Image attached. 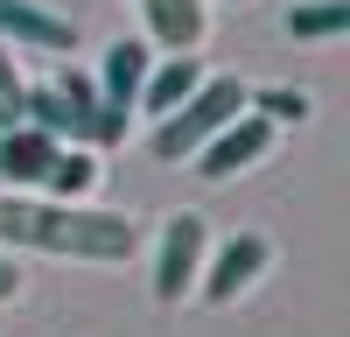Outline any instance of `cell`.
Wrapping results in <instances>:
<instances>
[{"label":"cell","instance_id":"obj_5","mask_svg":"<svg viewBox=\"0 0 350 337\" xmlns=\"http://www.w3.org/2000/svg\"><path fill=\"white\" fill-rule=\"evenodd\" d=\"M267 260H273V246L267 239H259V232H239V239H224L217 253H203V274H196V295L203 302H239L245 288H252V281L259 274H267Z\"/></svg>","mask_w":350,"mask_h":337},{"label":"cell","instance_id":"obj_10","mask_svg":"<svg viewBox=\"0 0 350 337\" xmlns=\"http://www.w3.org/2000/svg\"><path fill=\"white\" fill-rule=\"evenodd\" d=\"M56 148H64V140H49L42 127H28V120L8 127V134H0V183H8V190H42Z\"/></svg>","mask_w":350,"mask_h":337},{"label":"cell","instance_id":"obj_15","mask_svg":"<svg viewBox=\"0 0 350 337\" xmlns=\"http://www.w3.org/2000/svg\"><path fill=\"white\" fill-rule=\"evenodd\" d=\"M28 120V77H21V49L0 42V134Z\"/></svg>","mask_w":350,"mask_h":337},{"label":"cell","instance_id":"obj_2","mask_svg":"<svg viewBox=\"0 0 350 337\" xmlns=\"http://www.w3.org/2000/svg\"><path fill=\"white\" fill-rule=\"evenodd\" d=\"M28 127H42L64 148H120L126 127L98 105V84L84 71H56L49 84H28Z\"/></svg>","mask_w":350,"mask_h":337},{"label":"cell","instance_id":"obj_12","mask_svg":"<svg viewBox=\"0 0 350 337\" xmlns=\"http://www.w3.org/2000/svg\"><path fill=\"white\" fill-rule=\"evenodd\" d=\"M98 183H105V168H98L92 148H56L49 176H42V197H56V204H84Z\"/></svg>","mask_w":350,"mask_h":337},{"label":"cell","instance_id":"obj_3","mask_svg":"<svg viewBox=\"0 0 350 337\" xmlns=\"http://www.w3.org/2000/svg\"><path fill=\"white\" fill-rule=\"evenodd\" d=\"M239 112H245V84H239V77H203L175 112H161V120H154V140H148V148H154V162L183 168L203 140H211L224 120H239Z\"/></svg>","mask_w":350,"mask_h":337},{"label":"cell","instance_id":"obj_14","mask_svg":"<svg viewBox=\"0 0 350 337\" xmlns=\"http://www.w3.org/2000/svg\"><path fill=\"white\" fill-rule=\"evenodd\" d=\"M245 105H252L267 127H301L315 99H308V92H295V84H267V92H245Z\"/></svg>","mask_w":350,"mask_h":337},{"label":"cell","instance_id":"obj_6","mask_svg":"<svg viewBox=\"0 0 350 337\" xmlns=\"http://www.w3.org/2000/svg\"><path fill=\"white\" fill-rule=\"evenodd\" d=\"M267 148H273V127H267V120H259V112L245 105L239 120H224V127H217L211 140H203V148H196L189 162H196V176L231 183V176H245V168H252L259 155H267Z\"/></svg>","mask_w":350,"mask_h":337},{"label":"cell","instance_id":"obj_7","mask_svg":"<svg viewBox=\"0 0 350 337\" xmlns=\"http://www.w3.org/2000/svg\"><path fill=\"white\" fill-rule=\"evenodd\" d=\"M148 64H154V49L140 42V36H120V42H105V64H98V105L112 112V120H133V105H140V84H148Z\"/></svg>","mask_w":350,"mask_h":337},{"label":"cell","instance_id":"obj_13","mask_svg":"<svg viewBox=\"0 0 350 337\" xmlns=\"http://www.w3.org/2000/svg\"><path fill=\"white\" fill-rule=\"evenodd\" d=\"M350 28V0H295L287 8V36L295 42H329Z\"/></svg>","mask_w":350,"mask_h":337},{"label":"cell","instance_id":"obj_11","mask_svg":"<svg viewBox=\"0 0 350 337\" xmlns=\"http://www.w3.org/2000/svg\"><path fill=\"white\" fill-rule=\"evenodd\" d=\"M203 84V64H196V49H183V56H154L148 64V84H140V112L148 120H161V112H175L189 92Z\"/></svg>","mask_w":350,"mask_h":337},{"label":"cell","instance_id":"obj_9","mask_svg":"<svg viewBox=\"0 0 350 337\" xmlns=\"http://www.w3.org/2000/svg\"><path fill=\"white\" fill-rule=\"evenodd\" d=\"M140 21H148V49H168V56H183L211 36L203 0H140Z\"/></svg>","mask_w":350,"mask_h":337},{"label":"cell","instance_id":"obj_16","mask_svg":"<svg viewBox=\"0 0 350 337\" xmlns=\"http://www.w3.org/2000/svg\"><path fill=\"white\" fill-rule=\"evenodd\" d=\"M14 295H21V267L0 253V302H14Z\"/></svg>","mask_w":350,"mask_h":337},{"label":"cell","instance_id":"obj_4","mask_svg":"<svg viewBox=\"0 0 350 337\" xmlns=\"http://www.w3.org/2000/svg\"><path fill=\"white\" fill-rule=\"evenodd\" d=\"M203 253H211V225H203L196 211L161 218V239H154V302H161V309H175V302L196 288Z\"/></svg>","mask_w":350,"mask_h":337},{"label":"cell","instance_id":"obj_1","mask_svg":"<svg viewBox=\"0 0 350 337\" xmlns=\"http://www.w3.org/2000/svg\"><path fill=\"white\" fill-rule=\"evenodd\" d=\"M0 246L14 253H49V260H98L120 267L140 253V225L126 211H92V204H56L36 190H0Z\"/></svg>","mask_w":350,"mask_h":337},{"label":"cell","instance_id":"obj_8","mask_svg":"<svg viewBox=\"0 0 350 337\" xmlns=\"http://www.w3.org/2000/svg\"><path fill=\"white\" fill-rule=\"evenodd\" d=\"M0 42H8V49H49V56H64L77 42V28L56 8H42V0H0Z\"/></svg>","mask_w":350,"mask_h":337}]
</instances>
